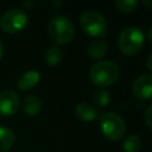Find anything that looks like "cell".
Segmentation results:
<instances>
[{
    "label": "cell",
    "mask_w": 152,
    "mask_h": 152,
    "mask_svg": "<svg viewBox=\"0 0 152 152\" xmlns=\"http://www.w3.org/2000/svg\"><path fill=\"white\" fill-rule=\"evenodd\" d=\"M132 93L140 100H148L152 97V74H142L138 76L132 83Z\"/></svg>",
    "instance_id": "obj_8"
},
{
    "label": "cell",
    "mask_w": 152,
    "mask_h": 152,
    "mask_svg": "<svg viewBox=\"0 0 152 152\" xmlns=\"http://www.w3.org/2000/svg\"><path fill=\"white\" fill-rule=\"evenodd\" d=\"M15 137L11 128L0 126V152H6L12 148Z\"/></svg>",
    "instance_id": "obj_13"
},
{
    "label": "cell",
    "mask_w": 152,
    "mask_h": 152,
    "mask_svg": "<svg viewBox=\"0 0 152 152\" xmlns=\"http://www.w3.org/2000/svg\"><path fill=\"white\" fill-rule=\"evenodd\" d=\"M39 80H40V74L37 70H30L21 75V77L17 82V87L20 90H30L33 87H36Z\"/></svg>",
    "instance_id": "obj_9"
},
{
    "label": "cell",
    "mask_w": 152,
    "mask_h": 152,
    "mask_svg": "<svg viewBox=\"0 0 152 152\" xmlns=\"http://www.w3.org/2000/svg\"><path fill=\"white\" fill-rule=\"evenodd\" d=\"M42 109V102L36 95H27L23 101V110L28 116H36Z\"/></svg>",
    "instance_id": "obj_11"
},
{
    "label": "cell",
    "mask_w": 152,
    "mask_h": 152,
    "mask_svg": "<svg viewBox=\"0 0 152 152\" xmlns=\"http://www.w3.org/2000/svg\"><path fill=\"white\" fill-rule=\"evenodd\" d=\"M48 31L51 39L58 46L71 42L75 33L72 23L64 15H55L52 19H50Z\"/></svg>",
    "instance_id": "obj_3"
},
{
    "label": "cell",
    "mask_w": 152,
    "mask_h": 152,
    "mask_svg": "<svg viewBox=\"0 0 152 152\" xmlns=\"http://www.w3.org/2000/svg\"><path fill=\"white\" fill-rule=\"evenodd\" d=\"M144 120H145V124L146 126L152 129V104L147 107V109L145 110V115H144Z\"/></svg>",
    "instance_id": "obj_18"
},
{
    "label": "cell",
    "mask_w": 152,
    "mask_h": 152,
    "mask_svg": "<svg viewBox=\"0 0 152 152\" xmlns=\"http://www.w3.org/2000/svg\"><path fill=\"white\" fill-rule=\"evenodd\" d=\"M144 42H145L144 33L139 27L127 26L119 34L118 46L124 55L133 56L141 50Z\"/></svg>",
    "instance_id": "obj_2"
},
{
    "label": "cell",
    "mask_w": 152,
    "mask_h": 152,
    "mask_svg": "<svg viewBox=\"0 0 152 152\" xmlns=\"http://www.w3.org/2000/svg\"><path fill=\"white\" fill-rule=\"evenodd\" d=\"M122 148L125 152H139L141 148V140L137 134H129L124 139Z\"/></svg>",
    "instance_id": "obj_15"
},
{
    "label": "cell",
    "mask_w": 152,
    "mask_h": 152,
    "mask_svg": "<svg viewBox=\"0 0 152 152\" xmlns=\"http://www.w3.org/2000/svg\"><path fill=\"white\" fill-rule=\"evenodd\" d=\"M119 74L120 69L118 64L112 61H100L90 68L89 77L95 86L103 89L104 87L112 86L118 80Z\"/></svg>",
    "instance_id": "obj_1"
},
{
    "label": "cell",
    "mask_w": 152,
    "mask_h": 152,
    "mask_svg": "<svg viewBox=\"0 0 152 152\" xmlns=\"http://www.w3.org/2000/svg\"><path fill=\"white\" fill-rule=\"evenodd\" d=\"M147 36H148V38H150V40L152 42V26L148 28V32H147Z\"/></svg>",
    "instance_id": "obj_22"
},
{
    "label": "cell",
    "mask_w": 152,
    "mask_h": 152,
    "mask_svg": "<svg viewBox=\"0 0 152 152\" xmlns=\"http://www.w3.org/2000/svg\"><path fill=\"white\" fill-rule=\"evenodd\" d=\"M2 57H4V45H2V43L0 42V61L2 59Z\"/></svg>",
    "instance_id": "obj_20"
},
{
    "label": "cell",
    "mask_w": 152,
    "mask_h": 152,
    "mask_svg": "<svg viewBox=\"0 0 152 152\" xmlns=\"http://www.w3.org/2000/svg\"><path fill=\"white\" fill-rule=\"evenodd\" d=\"M107 53V43L103 39H95L88 46V56L93 59H101Z\"/></svg>",
    "instance_id": "obj_12"
},
{
    "label": "cell",
    "mask_w": 152,
    "mask_h": 152,
    "mask_svg": "<svg viewBox=\"0 0 152 152\" xmlns=\"http://www.w3.org/2000/svg\"><path fill=\"white\" fill-rule=\"evenodd\" d=\"M100 127L103 135L109 140H114V141L120 140L126 132L125 120L118 113H113V112H108L101 115Z\"/></svg>",
    "instance_id": "obj_4"
},
{
    "label": "cell",
    "mask_w": 152,
    "mask_h": 152,
    "mask_svg": "<svg viewBox=\"0 0 152 152\" xmlns=\"http://www.w3.org/2000/svg\"><path fill=\"white\" fill-rule=\"evenodd\" d=\"M93 103L97 107H106L110 101V95L106 89H97L93 94Z\"/></svg>",
    "instance_id": "obj_16"
},
{
    "label": "cell",
    "mask_w": 152,
    "mask_h": 152,
    "mask_svg": "<svg viewBox=\"0 0 152 152\" xmlns=\"http://www.w3.org/2000/svg\"><path fill=\"white\" fill-rule=\"evenodd\" d=\"M142 4L146 5V6H148V7H152V1L151 0H144Z\"/></svg>",
    "instance_id": "obj_21"
},
{
    "label": "cell",
    "mask_w": 152,
    "mask_h": 152,
    "mask_svg": "<svg viewBox=\"0 0 152 152\" xmlns=\"http://www.w3.org/2000/svg\"><path fill=\"white\" fill-rule=\"evenodd\" d=\"M146 66H147V69L150 70V71H152V52L147 56V58H146Z\"/></svg>",
    "instance_id": "obj_19"
},
{
    "label": "cell",
    "mask_w": 152,
    "mask_h": 152,
    "mask_svg": "<svg viewBox=\"0 0 152 152\" xmlns=\"http://www.w3.org/2000/svg\"><path fill=\"white\" fill-rule=\"evenodd\" d=\"M138 1L137 0H116L115 5L116 7L124 12V13H131L138 7Z\"/></svg>",
    "instance_id": "obj_17"
},
{
    "label": "cell",
    "mask_w": 152,
    "mask_h": 152,
    "mask_svg": "<svg viewBox=\"0 0 152 152\" xmlns=\"http://www.w3.org/2000/svg\"><path fill=\"white\" fill-rule=\"evenodd\" d=\"M82 30L90 37H102L107 32V21L104 17L95 11H86L80 18Z\"/></svg>",
    "instance_id": "obj_5"
},
{
    "label": "cell",
    "mask_w": 152,
    "mask_h": 152,
    "mask_svg": "<svg viewBox=\"0 0 152 152\" xmlns=\"http://www.w3.org/2000/svg\"><path fill=\"white\" fill-rule=\"evenodd\" d=\"M20 107L19 95L11 89L0 91V115L11 116L14 115Z\"/></svg>",
    "instance_id": "obj_7"
},
{
    "label": "cell",
    "mask_w": 152,
    "mask_h": 152,
    "mask_svg": "<svg viewBox=\"0 0 152 152\" xmlns=\"http://www.w3.org/2000/svg\"><path fill=\"white\" fill-rule=\"evenodd\" d=\"M44 58H45V62L49 65H51V66H55V65L59 64L61 61H62V58H63V50H62V48L58 46V45L50 46L45 51Z\"/></svg>",
    "instance_id": "obj_14"
},
{
    "label": "cell",
    "mask_w": 152,
    "mask_h": 152,
    "mask_svg": "<svg viewBox=\"0 0 152 152\" xmlns=\"http://www.w3.org/2000/svg\"><path fill=\"white\" fill-rule=\"evenodd\" d=\"M75 114L82 121H93L97 116V109L90 103L81 102L75 107Z\"/></svg>",
    "instance_id": "obj_10"
},
{
    "label": "cell",
    "mask_w": 152,
    "mask_h": 152,
    "mask_svg": "<svg viewBox=\"0 0 152 152\" xmlns=\"http://www.w3.org/2000/svg\"><path fill=\"white\" fill-rule=\"evenodd\" d=\"M27 21L28 18L24 10L11 8L0 17V27L7 33H17L26 27Z\"/></svg>",
    "instance_id": "obj_6"
}]
</instances>
